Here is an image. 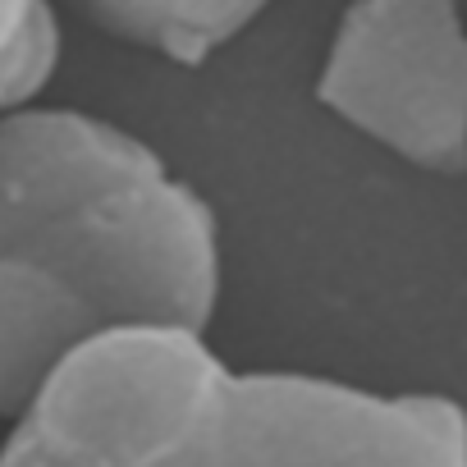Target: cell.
Masks as SVG:
<instances>
[{
    "label": "cell",
    "instance_id": "2",
    "mask_svg": "<svg viewBox=\"0 0 467 467\" xmlns=\"http://www.w3.org/2000/svg\"><path fill=\"white\" fill-rule=\"evenodd\" d=\"M15 253L51 266L101 335L119 326L206 335L220 303L215 206L165 165L65 206Z\"/></svg>",
    "mask_w": 467,
    "mask_h": 467
},
{
    "label": "cell",
    "instance_id": "3",
    "mask_svg": "<svg viewBox=\"0 0 467 467\" xmlns=\"http://www.w3.org/2000/svg\"><path fill=\"white\" fill-rule=\"evenodd\" d=\"M317 101L431 174H467V19L458 0H353Z\"/></svg>",
    "mask_w": 467,
    "mask_h": 467
},
{
    "label": "cell",
    "instance_id": "4",
    "mask_svg": "<svg viewBox=\"0 0 467 467\" xmlns=\"http://www.w3.org/2000/svg\"><path fill=\"white\" fill-rule=\"evenodd\" d=\"M161 165L165 161L151 142L101 115L74 106L5 110L0 115V253H15L65 206Z\"/></svg>",
    "mask_w": 467,
    "mask_h": 467
},
{
    "label": "cell",
    "instance_id": "1",
    "mask_svg": "<svg viewBox=\"0 0 467 467\" xmlns=\"http://www.w3.org/2000/svg\"><path fill=\"white\" fill-rule=\"evenodd\" d=\"M0 467H467V412L449 394L239 371L197 330L119 326L60 362Z\"/></svg>",
    "mask_w": 467,
    "mask_h": 467
},
{
    "label": "cell",
    "instance_id": "6",
    "mask_svg": "<svg viewBox=\"0 0 467 467\" xmlns=\"http://www.w3.org/2000/svg\"><path fill=\"white\" fill-rule=\"evenodd\" d=\"M110 37L156 51L174 65H202L229 47L271 0H74Z\"/></svg>",
    "mask_w": 467,
    "mask_h": 467
},
{
    "label": "cell",
    "instance_id": "7",
    "mask_svg": "<svg viewBox=\"0 0 467 467\" xmlns=\"http://www.w3.org/2000/svg\"><path fill=\"white\" fill-rule=\"evenodd\" d=\"M60 65L51 0H0V115L33 106Z\"/></svg>",
    "mask_w": 467,
    "mask_h": 467
},
{
    "label": "cell",
    "instance_id": "5",
    "mask_svg": "<svg viewBox=\"0 0 467 467\" xmlns=\"http://www.w3.org/2000/svg\"><path fill=\"white\" fill-rule=\"evenodd\" d=\"M97 335L101 326L51 266L0 253V417L28 412L60 362Z\"/></svg>",
    "mask_w": 467,
    "mask_h": 467
}]
</instances>
